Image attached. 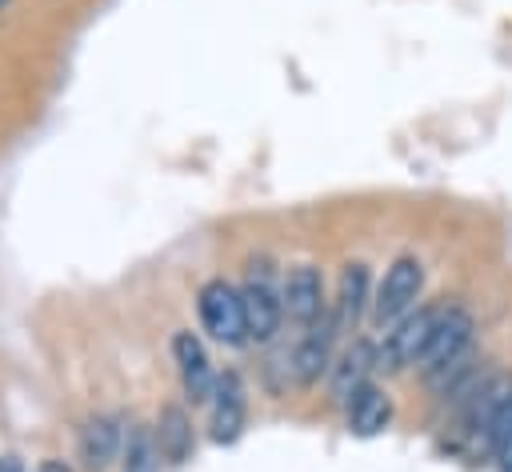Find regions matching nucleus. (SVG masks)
Returning a JSON list of instances; mask_svg holds the SVG:
<instances>
[{"instance_id":"a211bd4d","label":"nucleus","mask_w":512,"mask_h":472,"mask_svg":"<svg viewBox=\"0 0 512 472\" xmlns=\"http://www.w3.org/2000/svg\"><path fill=\"white\" fill-rule=\"evenodd\" d=\"M0 472H24V464L16 456H0Z\"/></svg>"},{"instance_id":"9d476101","label":"nucleus","mask_w":512,"mask_h":472,"mask_svg":"<svg viewBox=\"0 0 512 472\" xmlns=\"http://www.w3.org/2000/svg\"><path fill=\"white\" fill-rule=\"evenodd\" d=\"M124 424L120 416H92L84 428H80V460L88 472H104L112 468V460L124 452Z\"/></svg>"},{"instance_id":"f3484780","label":"nucleus","mask_w":512,"mask_h":472,"mask_svg":"<svg viewBox=\"0 0 512 472\" xmlns=\"http://www.w3.org/2000/svg\"><path fill=\"white\" fill-rule=\"evenodd\" d=\"M36 472H72V468H68L64 460H44V464H40Z\"/></svg>"},{"instance_id":"39448f33","label":"nucleus","mask_w":512,"mask_h":472,"mask_svg":"<svg viewBox=\"0 0 512 472\" xmlns=\"http://www.w3.org/2000/svg\"><path fill=\"white\" fill-rule=\"evenodd\" d=\"M280 304H284V316L300 328L316 324L324 312H328V300H324V276L312 268V264H296L288 276H284V288H280Z\"/></svg>"},{"instance_id":"4468645a","label":"nucleus","mask_w":512,"mask_h":472,"mask_svg":"<svg viewBox=\"0 0 512 472\" xmlns=\"http://www.w3.org/2000/svg\"><path fill=\"white\" fill-rule=\"evenodd\" d=\"M364 308H368V268L364 264H348L340 272V292H336V308H332L340 332L356 328L360 316H364Z\"/></svg>"},{"instance_id":"2eb2a0df","label":"nucleus","mask_w":512,"mask_h":472,"mask_svg":"<svg viewBox=\"0 0 512 472\" xmlns=\"http://www.w3.org/2000/svg\"><path fill=\"white\" fill-rule=\"evenodd\" d=\"M124 472H156V464H160V448H156V436H152V428H144V424H132L128 432H124Z\"/></svg>"},{"instance_id":"f257e3e1","label":"nucleus","mask_w":512,"mask_h":472,"mask_svg":"<svg viewBox=\"0 0 512 472\" xmlns=\"http://www.w3.org/2000/svg\"><path fill=\"white\" fill-rule=\"evenodd\" d=\"M440 312H444V308H436V304L404 312V316L388 328L384 344L376 348V368H388V372L416 368L420 356H424V348H428V340H432V332H436V324H440Z\"/></svg>"},{"instance_id":"6ab92c4d","label":"nucleus","mask_w":512,"mask_h":472,"mask_svg":"<svg viewBox=\"0 0 512 472\" xmlns=\"http://www.w3.org/2000/svg\"><path fill=\"white\" fill-rule=\"evenodd\" d=\"M4 4H8V0H0V8H4Z\"/></svg>"},{"instance_id":"f03ea898","label":"nucleus","mask_w":512,"mask_h":472,"mask_svg":"<svg viewBox=\"0 0 512 472\" xmlns=\"http://www.w3.org/2000/svg\"><path fill=\"white\" fill-rule=\"evenodd\" d=\"M424 292V264L416 256H396L384 268V280L372 296V320L380 328H392L404 312L416 308V296Z\"/></svg>"},{"instance_id":"0eeeda50","label":"nucleus","mask_w":512,"mask_h":472,"mask_svg":"<svg viewBox=\"0 0 512 472\" xmlns=\"http://www.w3.org/2000/svg\"><path fill=\"white\" fill-rule=\"evenodd\" d=\"M472 332H476V324H472V316L464 312V308H444L440 312V324H436V332H432V340H428V348H424V356H420V372H432V368H440V364H448L452 356H460V352H468L472 348Z\"/></svg>"},{"instance_id":"20e7f679","label":"nucleus","mask_w":512,"mask_h":472,"mask_svg":"<svg viewBox=\"0 0 512 472\" xmlns=\"http://www.w3.org/2000/svg\"><path fill=\"white\" fill-rule=\"evenodd\" d=\"M336 336H340V324H336L332 312H324L316 324H308L304 340L296 344V352L288 360V372H292L296 384L312 388L320 376H328V368L336 360Z\"/></svg>"},{"instance_id":"1a4fd4ad","label":"nucleus","mask_w":512,"mask_h":472,"mask_svg":"<svg viewBox=\"0 0 512 472\" xmlns=\"http://www.w3.org/2000/svg\"><path fill=\"white\" fill-rule=\"evenodd\" d=\"M240 300H244V332L248 340L256 344H268L276 332H280V320H284V304H280V292L268 284V280H248L240 288Z\"/></svg>"},{"instance_id":"9b49d317","label":"nucleus","mask_w":512,"mask_h":472,"mask_svg":"<svg viewBox=\"0 0 512 472\" xmlns=\"http://www.w3.org/2000/svg\"><path fill=\"white\" fill-rule=\"evenodd\" d=\"M372 368H376V344L372 340H352L328 368V388H332V400H348L360 384L372 380Z\"/></svg>"},{"instance_id":"ddd939ff","label":"nucleus","mask_w":512,"mask_h":472,"mask_svg":"<svg viewBox=\"0 0 512 472\" xmlns=\"http://www.w3.org/2000/svg\"><path fill=\"white\" fill-rule=\"evenodd\" d=\"M156 448H160V460L168 464H184L192 456V420L180 404H164L160 416H156Z\"/></svg>"},{"instance_id":"423d86ee","label":"nucleus","mask_w":512,"mask_h":472,"mask_svg":"<svg viewBox=\"0 0 512 472\" xmlns=\"http://www.w3.org/2000/svg\"><path fill=\"white\" fill-rule=\"evenodd\" d=\"M172 360H176L184 396L192 404H208L212 400V388H216V372H212V360H208L204 344L192 332H176L172 336Z\"/></svg>"},{"instance_id":"7ed1b4c3","label":"nucleus","mask_w":512,"mask_h":472,"mask_svg":"<svg viewBox=\"0 0 512 472\" xmlns=\"http://www.w3.org/2000/svg\"><path fill=\"white\" fill-rule=\"evenodd\" d=\"M196 312H200V324L212 340L220 344H244L248 332H244V300H240V288L228 284V280H208L200 284L196 292Z\"/></svg>"},{"instance_id":"f8f14e48","label":"nucleus","mask_w":512,"mask_h":472,"mask_svg":"<svg viewBox=\"0 0 512 472\" xmlns=\"http://www.w3.org/2000/svg\"><path fill=\"white\" fill-rule=\"evenodd\" d=\"M344 412H348V428L356 436H380L388 424H392V400L380 384H360L348 400H344Z\"/></svg>"},{"instance_id":"6e6552de","label":"nucleus","mask_w":512,"mask_h":472,"mask_svg":"<svg viewBox=\"0 0 512 472\" xmlns=\"http://www.w3.org/2000/svg\"><path fill=\"white\" fill-rule=\"evenodd\" d=\"M212 416H208V428H212V440L216 444H232L240 432H244V420H248V404H244V384L236 372H224L216 376V388H212Z\"/></svg>"},{"instance_id":"dca6fc26","label":"nucleus","mask_w":512,"mask_h":472,"mask_svg":"<svg viewBox=\"0 0 512 472\" xmlns=\"http://www.w3.org/2000/svg\"><path fill=\"white\" fill-rule=\"evenodd\" d=\"M492 460H496V468H500V472H512V436L492 452Z\"/></svg>"}]
</instances>
